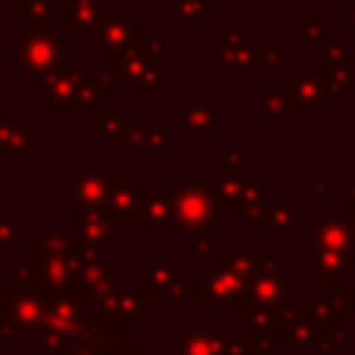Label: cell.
<instances>
[{"label":"cell","mask_w":355,"mask_h":355,"mask_svg":"<svg viewBox=\"0 0 355 355\" xmlns=\"http://www.w3.org/2000/svg\"><path fill=\"white\" fill-rule=\"evenodd\" d=\"M175 211H178L180 236H186V233L202 236L211 225H216L219 202H216L214 175L186 172L180 178V189H175Z\"/></svg>","instance_id":"3"},{"label":"cell","mask_w":355,"mask_h":355,"mask_svg":"<svg viewBox=\"0 0 355 355\" xmlns=\"http://www.w3.org/2000/svg\"><path fill=\"white\" fill-rule=\"evenodd\" d=\"M169 355H222L219 333L208 327H186L169 341Z\"/></svg>","instance_id":"25"},{"label":"cell","mask_w":355,"mask_h":355,"mask_svg":"<svg viewBox=\"0 0 355 355\" xmlns=\"http://www.w3.org/2000/svg\"><path fill=\"white\" fill-rule=\"evenodd\" d=\"M22 233V222L14 211H0V250H8L11 244H17Z\"/></svg>","instance_id":"41"},{"label":"cell","mask_w":355,"mask_h":355,"mask_svg":"<svg viewBox=\"0 0 355 355\" xmlns=\"http://www.w3.org/2000/svg\"><path fill=\"white\" fill-rule=\"evenodd\" d=\"M205 280V308L214 313H227V311H247V286L250 280L225 266L216 255L208 261V269L202 275Z\"/></svg>","instance_id":"10"},{"label":"cell","mask_w":355,"mask_h":355,"mask_svg":"<svg viewBox=\"0 0 355 355\" xmlns=\"http://www.w3.org/2000/svg\"><path fill=\"white\" fill-rule=\"evenodd\" d=\"M3 272H6V286H3V288H8V291H33V288H39L31 263H17V261H11V263H6Z\"/></svg>","instance_id":"37"},{"label":"cell","mask_w":355,"mask_h":355,"mask_svg":"<svg viewBox=\"0 0 355 355\" xmlns=\"http://www.w3.org/2000/svg\"><path fill=\"white\" fill-rule=\"evenodd\" d=\"M294 114H297L294 105L288 103V97L280 89H275L269 83L258 86V122H272V119L294 122Z\"/></svg>","instance_id":"28"},{"label":"cell","mask_w":355,"mask_h":355,"mask_svg":"<svg viewBox=\"0 0 355 355\" xmlns=\"http://www.w3.org/2000/svg\"><path fill=\"white\" fill-rule=\"evenodd\" d=\"M269 175L258 172V175H244V186H241V197L236 202L233 222L239 225H258L266 216L269 208Z\"/></svg>","instance_id":"21"},{"label":"cell","mask_w":355,"mask_h":355,"mask_svg":"<svg viewBox=\"0 0 355 355\" xmlns=\"http://www.w3.org/2000/svg\"><path fill=\"white\" fill-rule=\"evenodd\" d=\"M344 222H347V227L352 230V236H355V197L352 194H347V211H344Z\"/></svg>","instance_id":"46"},{"label":"cell","mask_w":355,"mask_h":355,"mask_svg":"<svg viewBox=\"0 0 355 355\" xmlns=\"http://www.w3.org/2000/svg\"><path fill=\"white\" fill-rule=\"evenodd\" d=\"M128 150L133 155V161H164L169 155V128L158 125V128H130L128 136Z\"/></svg>","instance_id":"24"},{"label":"cell","mask_w":355,"mask_h":355,"mask_svg":"<svg viewBox=\"0 0 355 355\" xmlns=\"http://www.w3.org/2000/svg\"><path fill=\"white\" fill-rule=\"evenodd\" d=\"M64 61H67V44L55 28H31L17 42V67L31 78V83L44 80Z\"/></svg>","instance_id":"5"},{"label":"cell","mask_w":355,"mask_h":355,"mask_svg":"<svg viewBox=\"0 0 355 355\" xmlns=\"http://www.w3.org/2000/svg\"><path fill=\"white\" fill-rule=\"evenodd\" d=\"M216 258H219L225 266H230L233 272H239L241 277H247V280H250V277L255 275V269H258L252 250H216Z\"/></svg>","instance_id":"38"},{"label":"cell","mask_w":355,"mask_h":355,"mask_svg":"<svg viewBox=\"0 0 355 355\" xmlns=\"http://www.w3.org/2000/svg\"><path fill=\"white\" fill-rule=\"evenodd\" d=\"M130 111H94V133L105 139L108 147H128V136H130Z\"/></svg>","instance_id":"27"},{"label":"cell","mask_w":355,"mask_h":355,"mask_svg":"<svg viewBox=\"0 0 355 355\" xmlns=\"http://www.w3.org/2000/svg\"><path fill=\"white\" fill-rule=\"evenodd\" d=\"M92 313L108 324H119V327H133L144 319V294L141 288H128V286H116L111 294H105L100 302L92 305Z\"/></svg>","instance_id":"18"},{"label":"cell","mask_w":355,"mask_h":355,"mask_svg":"<svg viewBox=\"0 0 355 355\" xmlns=\"http://www.w3.org/2000/svg\"><path fill=\"white\" fill-rule=\"evenodd\" d=\"M300 222L311 225V252H341L355 255V236L338 216H322V214H300Z\"/></svg>","instance_id":"17"},{"label":"cell","mask_w":355,"mask_h":355,"mask_svg":"<svg viewBox=\"0 0 355 355\" xmlns=\"http://www.w3.org/2000/svg\"><path fill=\"white\" fill-rule=\"evenodd\" d=\"M80 64L67 58L55 72H50L44 80L31 83V94L42 100L44 111H72L80 108Z\"/></svg>","instance_id":"11"},{"label":"cell","mask_w":355,"mask_h":355,"mask_svg":"<svg viewBox=\"0 0 355 355\" xmlns=\"http://www.w3.org/2000/svg\"><path fill=\"white\" fill-rule=\"evenodd\" d=\"M324 86H327V94L336 100V97H355V75H347V72H327L324 69Z\"/></svg>","instance_id":"40"},{"label":"cell","mask_w":355,"mask_h":355,"mask_svg":"<svg viewBox=\"0 0 355 355\" xmlns=\"http://www.w3.org/2000/svg\"><path fill=\"white\" fill-rule=\"evenodd\" d=\"M69 233L80 247L92 250H114L116 247V230L119 225L105 208H69Z\"/></svg>","instance_id":"12"},{"label":"cell","mask_w":355,"mask_h":355,"mask_svg":"<svg viewBox=\"0 0 355 355\" xmlns=\"http://www.w3.org/2000/svg\"><path fill=\"white\" fill-rule=\"evenodd\" d=\"M92 33H94V44H92L94 72H100V69H111L114 58L141 33V22H136L128 8H114L103 14V19Z\"/></svg>","instance_id":"8"},{"label":"cell","mask_w":355,"mask_h":355,"mask_svg":"<svg viewBox=\"0 0 355 355\" xmlns=\"http://www.w3.org/2000/svg\"><path fill=\"white\" fill-rule=\"evenodd\" d=\"M288 302H294V277L283 269H255L247 286V308L275 311Z\"/></svg>","instance_id":"16"},{"label":"cell","mask_w":355,"mask_h":355,"mask_svg":"<svg viewBox=\"0 0 355 355\" xmlns=\"http://www.w3.org/2000/svg\"><path fill=\"white\" fill-rule=\"evenodd\" d=\"M269 233L277 239V236H294L297 225H300V211H297V202L291 197L286 200H277L266 208V216H263Z\"/></svg>","instance_id":"33"},{"label":"cell","mask_w":355,"mask_h":355,"mask_svg":"<svg viewBox=\"0 0 355 355\" xmlns=\"http://www.w3.org/2000/svg\"><path fill=\"white\" fill-rule=\"evenodd\" d=\"M308 275L319 277H355V255L341 252H311V261L305 266Z\"/></svg>","instance_id":"31"},{"label":"cell","mask_w":355,"mask_h":355,"mask_svg":"<svg viewBox=\"0 0 355 355\" xmlns=\"http://www.w3.org/2000/svg\"><path fill=\"white\" fill-rule=\"evenodd\" d=\"M280 92L288 97V103L294 105V111H322L333 105V97L327 94L324 86V69L319 61H297L294 72L283 75Z\"/></svg>","instance_id":"9"},{"label":"cell","mask_w":355,"mask_h":355,"mask_svg":"<svg viewBox=\"0 0 355 355\" xmlns=\"http://www.w3.org/2000/svg\"><path fill=\"white\" fill-rule=\"evenodd\" d=\"M344 22L355 33V0H344Z\"/></svg>","instance_id":"47"},{"label":"cell","mask_w":355,"mask_h":355,"mask_svg":"<svg viewBox=\"0 0 355 355\" xmlns=\"http://www.w3.org/2000/svg\"><path fill=\"white\" fill-rule=\"evenodd\" d=\"M31 236V266L42 291H69L80 275L83 258L67 225L22 227Z\"/></svg>","instance_id":"1"},{"label":"cell","mask_w":355,"mask_h":355,"mask_svg":"<svg viewBox=\"0 0 355 355\" xmlns=\"http://www.w3.org/2000/svg\"><path fill=\"white\" fill-rule=\"evenodd\" d=\"M241 186H244V175H219L214 172V189H216V202L219 211H233L239 197H241Z\"/></svg>","instance_id":"36"},{"label":"cell","mask_w":355,"mask_h":355,"mask_svg":"<svg viewBox=\"0 0 355 355\" xmlns=\"http://www.w3.org/2000/svg\"><path fill=\"white\" fill-rule=\"evenodd\" d=\"M322 300L336 305L341 313H355V283L349 277H322Z\"/></svg>","instance_id":"35"},{"label":"cell","mask_w":355,"mask_h":355,"mask_svg":"<svg viewBox=\"0 0 355 355\" xmlns=\"http://www.w3.org/2000/svg\"><path fill=\"white\" fill-rule=\"evenodd\" d=\"M319 64L327 72L355 75V47H349L338 33H333L324 44H319Z\"/></svg>","instance_id":"29"},{"label":"cell","mask_w":355,"mask_h":355,"mask_svg":"<svg viewBox=\"0 0 355 355\" xmlns=\"http://www.w3.org/2000/svg\"><path fill=\"white\" fill-rule=\"evenodd\" d=\"M191 250H194V258L200 261H211L216 255V239L211 233H202V236H194L191 241Z\"/></svg>","instance_id":"45"},{"label":"cell","mask_w":355,"mask_h":355,"mask_svg":"<svg viewBox=\"0 0 355 355\" xmlns=\"http://www.w3.org/2000/svg\"><path fill=\"white\" fill-rule=\"evenodd\" d=\"M141 294L150 300H202L205 297V280L200 275L183 277L180 263L172 261L166 250H158L155 261L144 272Z\"/></svg>","instance_id":"6"},{"label":"cell","mask_w":355,"mask_h":355,"mask_svg":"<svg viewBox=\"0 0 355 355\" xmlns=\"http://www.w3.org/2000/svg\"><path fill=\"white\" fill-rule=\"evenodd\" d=\"M308 189H311V194H313L316 200L327 197L330 189H333V175H330V172H311V175H308Z\"/></svg>","instance_id":"44"},{"label":"cell","mask_w":355,"mask_h":355,"mask_svg":"<svg viewBox=\"0 0 355 355\" xmlns=\"http://www.w3.org/2000/svg\"><path fill=\"white\" fill-rule=\"evenodd\" d=\"M322 327L311 319L305 302H288L275 308V333L269 349H319L324 344Z\"/></svg>","instance_id":"7"},{"label":"cell","mask_w":355,"mask_h":355,"mask_svg":"<svg viewBox=\"0 0 355 355\" xmlns=\"http://www.w3.org/2000/svg\"><path fill=\"white\" fill-rule=\"evenodd\" d=\"M347 178H349V191H347V194L355 197V158L347 164Z\"/></svg>","instance_id":"48"},{"label":"cell","mask_w":355,"mask_h":355,"mask_svg":"<svg viewBox=\"0 0 355 355\" xmlns=\"http://www.w3.org/2000/svg\"><path fill=\"white\" fill-rule=\"evenodd\" d=\"M111 172L103 161H83L69 183V208H105Z\"/></svg>","instance_id":"15"},{"label":"cell","mask_w":355,"mask_h":355,"mask_svg":"<svg viewBox=\"0 0 355 355\" xmlns=\"http://www.w3.org/2000/svg\"><path fill=\"white\" fill-rule=\"evenodd\" d=\"M44 313L42 288L33 291H8L0 288V349H14L19 338H31Z\"/></svg>","instance_id":"4"},{"label":"cell","mask_w":355,"mask_h":355,"mask_svg":"<svg viewBox=\"0 0 355 355\" xmlns=\"http://www.w3.org/2000/svg\"><path fill=\"white\" fill-rule=\"evenodd\" d=\"M42 147V136L31 133L17 111L0 108V161H25L33 150Z\"/></svg>","instance_id":"20"},{"label":"cell","mask_w":355,"mask_h":355,"mask_svg":"<svg viewBox=\"0 0 355 355\" xmlns=\"http://www.w3.org/2000/svg\"><path fill=\"white\" fill-rule=\"evenodd\" d=\"M105 11H108V8H105V0H69L67 8H64L67 33L78 36V33L94 31Z\"/></svg>","instance_id":"26"},{"label":"cell","mask_w":355,"mask_h":355,"mask_svg":"<svg viewBox=\"0 0 355 355\" xmlns=\"http://www.w3.org/2000/svg\"><path fill=\"white\" fill-rule=\"evenodd\" d=\"M294 58V47H258L255 53V69L269 75L275 72L283 61H291Z\"/></svg>","instance_id":"39"},{"label":"cell","mask_w":355,"mask_h":355,"mask_svg":"<svg viewBox=\"0 0 355 355\" xmlns=\"http://www.w3.org/2000/svg\"><path fill=\"white\" fill-rule=\"evenodd\" d=\"M255 53H258V39L252 33L233 39V42H222L219 47H208L205 58L219 64L227 72H250L255 69Z\"/></svg>","instance_id":"23"},{"label":"cell","mask_w":355,"mask_h":355,"mask_svg":"<svg viewBox=\"0 0 355 355\" xmlns=\"http://www.w3.org/2000/svg\"><path fill=\"white\" fill-rule=\"evenodd\" d=\"M44 313L39 330L28 338L31 349L39 355H67L100 319L80 300L75 288L69 291H42Z\"/></svg>","instance_id":"2"},{"label":"cell","mask_w":355,"mask_h":355,"mask_svg":"<svg viewBox=\"0 0 355 355\" xmlns=\"http://www.w3.org/2000/svg\"><path fill=\"white\" fill-rule=\"evenodd\" d=\"M172 122L197 139H208L219 133V100L216 97H186L172 114Z\"/></svg>","instance_id":"19"},{"label":"cell","mask_w":355,"mask_h":355,"mask_svg":"<svg viewBox=\"0 0 355 355\" xmlns=\"http://www.w3.org/2000/svg\"><path fill=\"white\" fill-rule=\"evenodd\" d=\"M330 36H333V22H330V19H322L316 8H311V11H308V17H305L302 22H297V28H294L297 47L324 44Z\"/></svg>","instance_id":"34"},{"label":"cell","mask_w":355,"mask_h":355,"mask_svg":"<svg viewBox=\"0 0 355 355\" xmlns=\"http://www.w3.org/2000/svg\"><path fill=\"white\" fill-rule=\"evenodd\" d=\"M141 197H144V180H141L139 172L111 175L108 197H105V211L114 216L116 225H139Z\"/></svg>","instance_id":"14"},{"label":"cell","mask_w":355,"mask_h":355,"mask_svg":"<svg viewBox=\"0 0 355 355\" xmlns=\"http://www.w3.org/2000/svg\"><path fill=\"white\" fill-rule=\"evenodd\" d=\"M241 158H244V150H241V147H227V150H222L219 175H239V172H241Z\"/></svg>","instance_id":"43"},{"label":"cell","mask_w":355,"mask_h":355,"mask_svg":"<svg viewBox=\"0 0 355 355\" xmlns=\"http://www.w3.org/2000/svg\"><path fill=\"white\" fill-rule=\"evenodd\" d=\"M119 286L116 280V263L114 261H86L80 266V275L75 280V291L80 294V300L92 308L94 302H100L105 294H111Z\"/></svg>","instance_id":"22"},{"label":"cell","mask_w":355,"mask_h":355,"mask_svg":"<svg viewBox=\"0 0 355 355\" xmlns=\"http://www.w3.org/2000/svg\"><path fill=\"white\" fill-rule=\"evenodd\" d=\"M17 19L31 28H55L64 22V11L55 8V0H17Z\"/></svg>","instance_id":"30"},{"label":"cell","mask_w":355,"mask_h":355,"mask_svg":"<svg viewBox=\"0 0 355 355\" xmlns=\"http://www.w3.org/2000/svg\"><path fill=\"white\" fill-rule=\"evenodd\" d=\"M219 0H169V19L180 25L186 36L194 33V22L208 17L211 8H216Z\"/></svg>","instance_id":"32"},{"label":"cell","mask_w":355,"mask_h":355,"mask_svg":"<svg viewBox=\"0 0 355 355\" xmlns=\"http://www.w3.org/2000/svg\"><path fill=\"white\" fill-rule=\"evenodd\" d=\"M141 47H144V53H147V58L153 64H169V44H166V39L144 36L141 39Z\"/></svg>","instance_id":"42"},{"label":"cell","mask_w":355,"mask_h":355,"mask_svg":"<svg viewBox=\"0 0 355 355\" xmlns=\"http://www.w3.org/2000/svg\"><path fill=\"white\" fill-rule=\"evenodd\" d=\"M139 227L144 230V236H180L178 211H175V189L169 186L144 189Z\"/></svg>","instance_id":"13"}]
</instances>
